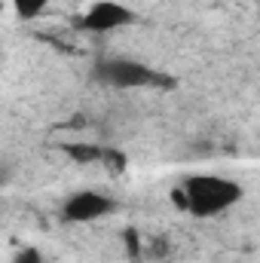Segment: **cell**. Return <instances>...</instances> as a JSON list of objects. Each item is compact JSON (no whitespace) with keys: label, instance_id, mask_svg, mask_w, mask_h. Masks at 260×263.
<instances>
[{"label":"cell","instance_id":"cell-1","mask_svg":"<svg viewBox=\"0 0 260 263\" xmlns=\"http://www.w3.org/2000/svg\"><path fill=\"white\" fill-rule=\"evenodd\" d=\"M175 199H178V208L190 211L196 217H214L230 205H236L242 199V190L236 181H227L220 175H196L175 190Z\"/></svg>","mask_w":260,"mask_h":263},{"label":"cell","instance_id":"cell-2","mask_svg":"<svg viewBox=\"0 0 260 263\" xmlns=\"http://www.w3.org/2000/svg\"><path fill=\"white\" fill-rule=\"evenodd\" d=\"M92 77L101 86H114V89H147V86H169V77L153 70L150 65L129 59V55H107L98 59L92 67Z\"/></svg>","mask_w":260,"mask_h":263},{"label":"cell","instance_id":"cell-3","mask_svg":"<svg viewBox=\"0 0 260 263\" xmlns=\"http://www.w3.org/2000/svg\"><path fill=\"white\" fill-rule=\"evenodd\" d=\"M114 208H117V202L101 190H77L62 202V217L67 223H95V220L107 217Z\"/></svg>","mask_w":260,"mask_h":263},{"label":"cell","instance_id":"cell-4","mask_svg":"<svg viewBox=\"0 0 260 263\" xmlns=\"http://www.w3.org/2000/svg\"><path fill=\"white\" fill-rule=\"evenodd\" d=\"M135 12H132L126 3H117V0H98L92 3L83 18H80V28L83 31H92V34H110V31H123L135 25Z\"/></svg>","mask_w":260,"mask_h":263},{"label":"cell","instance_id":"cell-5","mask_svg":"<svg viewBox=\"0 0 260 263\" xmlns=\"http://www.w3.org/2000/svg\"><path fill=\"white\" fill-rule=\"evenodd\" d=\"M49 3H52V0H12V9H15V15H18V18L31 22V18H37Z\"/></svg>","mask_w":260,"mask_h":263},{"label":"cell","instance_id":"cell-6","mask_svg":"<svg viewBox=\"0 0 260 263\" xmlns=\"http://www.w3.org/2000/svg\"><path fill=\"white\" fill-rule=\"evenodd\" d=\"M67 153H73V159H80V162H92V159L101 156V150L98 147H89V144H70Z\"/></svg>","mask_w":260,"mask_h":263},{"label":"cell","instance_id":"cell-7","mask_svg":"<svg viewBox=\"0 0 260 263\" xmlns=\"http://www.w3.org/2000/svg\"><path fill=\"white\" fill-rule=\"evenodd\" d=\"M15 263H46L37 251H22V254H15Z\"/></svg>","mask_w":260,"mask_h":263},{"label":"cell","instance_id":"cell-8","mask_svg":"<svg viewBox=\"0 0 260 263\" xmlns=\"http://www.w3.org/2000/svg\"><path fill=\"white\" fill-rule=\"evenodd\" d=\"M12 175H15V168H12L9 162H0V187H6V184L12 181Z\"/></svg>","mask_w":260,"mask_h":263},{"label":"cell","instance_id":"cell-9","mask_svg":"<svg viewBox=\"0 0 260 263\" xmlns=\"http://www.w3.org/2000/svg\"><path fill=\"white\" fill-rule=\"evenodd\" d=\"M0 9H3V3H0Z\"/></svg>","mask_w":260,"mask_h":263}]
</instances>
